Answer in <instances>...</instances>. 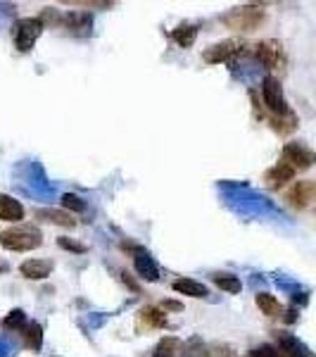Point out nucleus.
Segmentation results:
<instances>
[{
  "mask_svg": "<svg viewBox=\"0 0 316 357\" xmlns=\"http://www.w3.org/2000/svg\"><path fill=\"white\" fill-rule=\"evenodd\" d=\"M0 220L10 224H19L24 220V205L8 193H0Z\"/></svg>",
  "mask_w": 316,
  "mask_h": 357,
  "instance_id": "nucleus-11",
  "label": "nucleus"
},
{
  "mask_svg": "<svg viewBox=\"0 0 316 357\" xmlns=\"http://www.w3.org/2000/svg\"><path fill=\"white\" fill-rule=\"evenodd\" d=\"M292 176H295V169H292L290 165H285V162H278V165H274L271 169H267L264 181H267L271 188H281V186H285L288 181H292Z\"/></svg>",
  "mask_w": 316,
  "mask_h": 357,
  "instance_id": "nucleus-13",
  "label": "nucleus"
},
{
  "mask_svg": "<svg viewBox=\"0 0 316 357\" xmlns=\"http://www.w3.org/2000/svg\"><path fill=\"white\" fill-rule=\"evenodd\" d=\"M214 284H216V289L223 291V293H240V291H243L240 279H238V276H233V274H216Z\"/></svg>",
  "mask_w": 316,
  "mask_h": 357,
  "instance_id": "nucleus-21",
  "label": "nucleus"
},
{
  "mask_svg": "<svg viewBox=\"0 0 316 357\" xmlns=\"http://www.w3.org/2000/svg\"><path fill=\"white\" fill-rule=\"evenodd\" d=\"M43 243V236L36 227H13L0 231V245L13 252H26Z\"/></svg>",
  "mask_w": 316,
  "mask_h": 357,
  "instance_id": "nucleus-1",
  "label": "nucleus"
},
{
  "mask_svg": "<svg viewBox=\"0 0 316 357\" xmlns=\"http://www.w3.org/2000/svg\"><path fill=\"white\" fill-rule=\"evenodd\" d=\"M162 310H166V312H181L183 305H181V303H176V301H164V303H162Z\"/></svg>",
  "mask_w": 316,
  "mask_h": 357,
  "instance_id": "nucleus-26",
  "label": "nucleus"
},
{
  "mask_svg": "<svg viewBox=\"0 0 316 357\" xmlns=\"http://www.w3.org/2000/svg\"><path fill=\"white\" fill-rule=\"evenodd\" d=\"M62 26L69 29L72 33H77V36H88L90 29H93V17L88 13H67L60 17Z\"/></svg>",
  "mask_w": 316,
  "mask_h": 357,
  "instance_id": "nucleus-10",
  "label": "nucleus"
},
{
  "mask_svg": "<svg viewBox=\"0 0 316 357\" xmlns=\"http://www.w3.org/2000/svg\"><path fill=\"white\" fill-rule=\"evenodd\" d=\"M171 286H174V291L181 293V296H191V298H207L210 296L207 286L200 284V281H195V279H176Z\"/></svg>",
  "mask_w": 316,
  "mask_h": 357,
  "instance_id": "nucleus-15",
  "label": "nucleus"
},
{
  "mask_svg": "<svg viewBox=\"0 0 316 357\" xmlns=\"http://www.w3.org/2000/svg\"><path fill=\"white\" fill-rule=\"evenodd\" d=\"M22 338H24V345L29 350H33V353H38L43 345V326L36 324V321H31V324L24 326V333H22Z\"/></svg>",
  "mask_w": 316,
  "mask_h": 357,
  "instance_id": "nucleus-18",
  "label": "nucleus"
},
{
  "mask_svg": "<svg viewBox=\"0 0 316 357\" xmlns=\"http://www.w3.org/2000/svg\"><path fill=\"white\" fill-rule=\"evenodd\" d=\"M8 269H10L8 262H0V272H8Z\"/></svg>",
  "mask_w": 316,
  "mask_h": 357,
  "instance_id": "nucleus-28",
  "label": "nucleus"
},
{
  "mask_svg": "<svg viewBox=\"0 0 316 357\" xmlns=\"http://www.w3.org/2000/svg\"><path fill=\"white\" fill-rule=\"evenodd\" d=\"M281 162L290 165L292 169H309V167L316 165V153L312 148H307L304 143H285L283 151H281Z\"/></svg>",
  "mask_w": 316,
  "mask_h": 357,
  "instance_id": "nucleus-5",
  "label": "nucleus"
},
{
  "mask_svg": "<svg viewBox=\"0 0 316 357\" xmlns=\"http://www.w3.org/2000/svg\"><path fill=\"white\" fill-rule=\"evenodd\" d=\"M255 303H257V307H260L267 317H281V312H283V305L276 301L271 293H257Z\"/></svg>",
  "mask_w": 316,
  "mask_h": 357,
  "instance_id": "nucleus-19",
  "label": "nucleus"
},
{
  "mask_svg": "<svg viewBox=\"0 0 316 357\" xmlns=\"http://www.w3.org/2000/svg\"><path fill=\"white\" fill-rule=\"evenodd\" d=\"M19 272H22V276H26L29 281H43V279H48L50 272H53V262L50 260H26V262H22Z\"/></svg>",
  "mask_w": 316,
  "mask_h": 357,
  "instance_id": "nucleus-12",
  "label": "nucleus"
},
{
  "mask_svg": "<svg viewBox=\"0 0 316 357\" xmlns=\"http://www.w3.org/2000/svg\"><path fill=\"white\" fill-rule=\"evenodd\" d=\"M41 33H43L41 17H22V20H17L13 26L15 48L19 50V53H29V50L33 48V43L41 38Z\"/></svg>",
  "mask_w": 316,
  "mask_h": 357,
  "instance_id": "nucleus-3",
  "label": "nucleus"
},
{
  "mask_svg": "<svg viewBox=\"0 0 316 357\" xmlns=\"http://www.w3.org/2000/svg\"><path fill=\"white\" fill-rule=\"evenodd\" d=\"M312 193H314L312 183L297 181L295 186L290 188V193H288V203H290L292 207H297V210H302V207H307V205H309V200H312Z\"/></svg>",
  "mask_w": 316,
  "mask_h": 357,
  "instance_id": "nucleus-14",
  "label": "nucleus"
},
{
  "mask_svg": "<svg viewBox=\"0 0 316 357\" xmlns=\"http://www.w3.org/2000/svg\"><path fill=\"white\" fill-rule=\"evenodd\" d=\"M33 217H36L38 222L55 224V227H65V229H74V227H77V220H74L69 212L55 210V207H38V210H33Z\"/></svg>",
  "mask_w": 316,
  "mask_h": 357,
  "instance_id": "nucleus-9",
  "label": "nucleus"
},
{
  "mask_svg": "<svg viewBox=\"0 0 316 357\" xmlns=\"http://www.w3.org/2000/svg\"><path fill=\"white\" fill-rule=\"evenodd\" d=\"M264 20H267L264 5H245V8H235L221 17L223 24L235 31H255L264 24Z\"/></svg>",
  "mask_w": 316,
  "mask_h": 357,
  "instance_id": "nucleus-2",
  "label": "nucleus"
},
{
  "mask_svg": "<svg viewBox=\"0 0 316 357\" xmlns=\"http://www.w3.org/2000/svg\"><path fill=\"white\" fill-rule=\"evenodd\" d=\"M3 326L8 331H19V329H24L26 326V314L22 312V310H13L8 317L3 319Z\"/></svg>",
  "mask_w": 316,
  "mask_h": 357,
  "instance_id": "nucleus-22",
  "label": "nucleus"
},
{
  "mask_svg": "<svg viewBox=\"0 0 316 357\" xmlns=\"http://www.w3.org/2000/svg\"><path fill=\"white\" fill-rule=\"evenodd\" d=\"M57 245L65 248V250H69V252H79V255H84V252H88V248H86L84 243H77V241L67 238V236H62V238H57Z\"/></svg>",
  "mask_w": 316,
  "mask_h": 357,
  "instance_id": "nucleus-25",
  "label": "nucleus"
},
{
  "mask_svg": "<svg viewBox=\"0 0 316 357\" xmlns=\"http://www.w3.org/2000/svg\"><path fill=\"white\" fill-rule=\"evenodd\" d=\"M134 269L141 279L145 281H157L159 279V267L157 262L152 260V255L145 250V248H136L134 252Z\"/></svg>",
  "mask_w": 316,
  "mask_h": 357,
  "instance_id": "nucleus-8",
  "label": "nucleus"
},
{
  "mask_svg": "<svg viewBox=\"0 0 316 357\" xmlns=\"http://www.w3.org/2000/svg\"><path fill=\"white\" fill-rule=\"evenodd\" d=\"M262 98H264V105L267 110L274 114V117H285L290 114L288 110V100L283 96V86L276 77H267L262 82Z\"/></svg>",
  "mask_w": 316,
  "mask_h": 357,
  "instance_id": "nucleus-4",
  "label": "nucleus"
},
{
  "mask_svg": "<svg viewBox=\"0 0 316 357\" xmlns=\"http://www.w3.org/2000/svg\"><path fill=\"white\" fill-rule=\"evenodd\" d=\"M195 38H198V26L188 24V22H183V24H179L171 31V41L179 45V48H191Z\"/></svg>",
  "mask_w": 316,
  "mask_h": 357,
  "instance_id": "nucleus-16",
  "label": "nucleus"
},
{
  "mask_svg": "<svg viewBox=\"0 0 316 357\" xmlns=\"http://www.w3.org/2000/svg\"><path fill=\"white\" fill-rule=\"evenodd\" d=\"M250 357H283V353H281V350L276 348V345L264 343V345H257V348L250 353Z\"/></svg>",
  "mask_w": 316,
  "mask_h": 357,
  "instance_id": "nucleus-24",
  "label": "nucleus"
},
{
  "mask_svg": "<svg viewBox=\"0 0 316 357\" xmlns=\"http://www.w3.org/2000/svg\"><path fill=\"white\" fill-rule=\"evenodd\" d=\"M141 321L150 326V329L166 326V317L162 314V310H157V307H143L141 310Z\"/></svg>",
  "mask_w": 316,
  "mask_h": 357,
  "instance_id": "nucleus-20",
  "label": "nucleus"
},
{
  "mask_svg": "<svg viewBox=\"0 0 316 357\" xmlns=\"http://www.w3.org/2000/svg\"><path fill=\"white\" fill-rule=\"evenodd\" d=\"M122 276H124V281H126V284L131 286V289H134V291H138V284H136L134 279H131V276H129V272H122Z\"/></svg>",
  "mask_w": 316,
  "mask_h": 357,
  "instance_id": "nucleus-27",
  "label": "nucleus"
},
{
  "mask_svg": "<svg viewBox=\"0 0 316 357\" xmlns=\"http://www.w3.org/2000/svg\"><path fill=\"white\" fill-rule=\"evenodd\" d=\"M238 53H243V43L235 41V38H228V41H219L212 45V48H207L203 53V60L207 65H221V62L231 60Z\"/></svg>",
  "mask_w": 316,
  "mask_h": 357,
  "instance_id": "nucleus-6",
  "label": "nucleus"
},
{
  "mask_svg": "<svg viewBox=\"0 0 316 357\" xmlns=\"http://www.w3.org/2000/svg\"><path fill=\"white\" fill-rule=\"evenodd\" d=\"M255 57L269 69H278L285 62L283 45H281L278 41H274V38H271V41H260V43H257L255 45Z\"/></svg>",
  "mask_w": 316,
  "mask_h": 357,
  "instance_id": "nucleus-7",
  "label": "nucleus"
},
{
  "mask_svg": "<svg viewBox=\"0 0 316 357\" xmlns=\"http://www.w3.org/2000/svg\"><path fill=\"white\" fill-rule=\"evenodd\" d=\"M152 357H183V343L176 336H164L155 348Z\"/></svg>",
  "mask_w": 316,
  "mask_h": 357,
  "instance_id": "nucleus-17",
  "label": "nucleus"
},
{
  "mask_svg": "<svg viewBox=\"0 0 316 357\" xmlns=\"http://www.w3.org/2000/svg\"><path fill=\"white\" fill-rule=\"evenodd\" d=\"M62 207H65V210H72V212H86V210H88L86 200L79 198L77 193H65V195H62Z\"/></svg>",
  "mask_w": 316,
  "mask_h": 357,
  "instance_id": "nucleus-23",
  "label": "nucleus"
}]
</instances>
